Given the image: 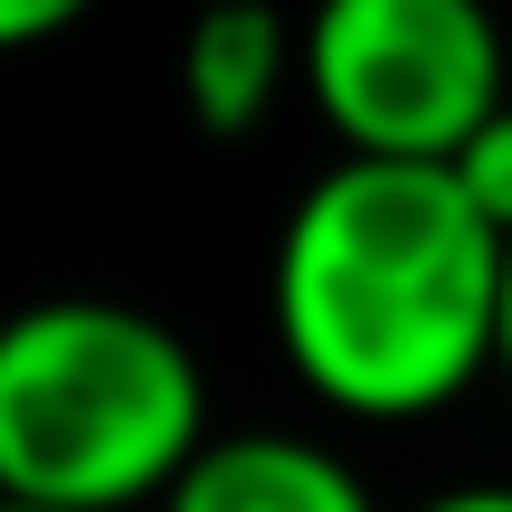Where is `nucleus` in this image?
I'll return each instance as SVG.
<instances>
[{
	"mask_svg": "<svg viewBox=\"0 0 512 512\" xmlns=\"http://www.w3.org/2000/svg\"><path fill=\"white\" fill-rule=\"evenodd\" d=\"M503 228L446 162L332 152L294 190L266 256V323L285 370L351 427H418L494 380Z\"/></svg>",
	"mask_w": 512,
	"mask_h": 512,
	"instance_id": "f257e3e1",
	"label": "nucleus"
},
{
	"mask_svg": "<svg viewBox=\"0 0 512 512\" xmlns=\"http://www.w3.org/2000/svg\"><path fill=\"white\" fill-rule=\"evenodd\" d=\"M209 427V370L124 294H38L0 313V503L162 512Z\"/></svg>",
	"mask_w": 512,
	"mask_h": 512,
	"instance_id": "f03ea898",
	"label": "nucleus"
},
{
	"mask_svg": "<svg viewBox=\"0 0 512 512\" xmlns=\"http://www.w3.org/2000/svg\"><path fill=\"white\" fill-rule=\"evenodd\" d=\"M304 105L351 162H456L512 105L494 0H313Z\"/></svg>",
	"mask_w": 512,
	"mask_h": 512,
	"instance_id": "7ed1b4c3",
	"label": "nucleus"
},
{
	"mask_svg": "<svg viewBox=\"0 0 512 512\" xmlns=\"http://www.w3.org/2000/svg\"><path fill=\"white\" fill-rule=\"evenodd\" d=\"M285 95H304V19L275 0H209L181 29V114L209 143H247Z\"/></svg>",
	"mask_w": 512,
	"mask_h": 512,
	"instance_id": "20e7f679",
	"label": "nucleus"
},
{
	"mask_svg": "<svg viewBox=\"0 0 512 512\" xmlns=\"http://www.w3.org/2000/svg\"><path fill=\"white\" fill-rule=\"evenodd\" d=\"M162 512H380L361 465L294 427H228L190 456V475L162 494Z\"/></svg>",
	"mask_w": 512,
	"mask_h": 512,
	"instance_id": "39448f33",
	"label": "nucleus"
},
{
	"mask_svg": "<svg viewBox=\"0 0 512 512\" xmlns=\"http://www.w3.org/2000/svg\"><path fill=\"white\" fill-rule=\"evenodd\" d=\"M446 171H456V190H465V200H475L484 219L503 228V247H512V105H503V114H494V124H484V133H475V143H465Z\"/></svg>",
	"mask_w": 512,
	"mask_h": 512,
	"instance_id": "423d86ee",
	"label": "nucleus"
},
{
	"mask_svg": "<svg viewBox=\"0 0 512 512\" xmlns=\"http://www.w3.org/2000/svg\"><path fill=\"white\" fill-rule=\"evenodd\" d=\"M76 19H95V0H0V57L48 48V38L76 29Z\"/></svg>",
	"mask_w": 512,
	"mask_h": 512,
	"instance_id": "0eeeda50",
	"label": "nucleus"
},
{
	"mask_svg": "<svg viewBox=\"0 0 512 512\" xmlns=\"http://www.w3.org/2000/svg\"><path fill=\"white\" fill-rule=\"evenodd\" d=\"M418 512H512V484H446V494H427Z\"/></svg>",
	"mask_w": 512,
	"mask_h": 512,
	"instance_id": "6e6552de",
	"label": "nucleus"
},
{
	"mask_svg": "<svg viewBox=\"0 0 512 512\" xmlns=\"http://www.w3.org/2000/svg\"><path fill=\"white\" fill-rule=\"evenodd\" d=\"M494 380L512 389V266H503V351H494Z\"/></svg>",
	"mask_w": 512,
	"mask_h": 512,
	"instance_id": "1a4fd4ad",
	"label": "nucleus"
},
{
	"mask_svg": "<svg viewBox=\"0 0 512 512\" xmlns=\"http://www.w3.org/2000/svg\"><path fill=\"white\" fill-rule=\"evenodd\" d=\"M0 512H57V503H0Z\"/></svg>",
	"mask_w": 512,
	"mask_h": 512,
	"instance_id": "9d476101",
	"label": "nucleus"
}]
</instances>
